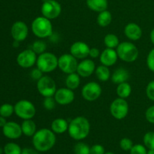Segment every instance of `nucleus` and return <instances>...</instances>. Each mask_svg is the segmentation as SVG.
I'll list each match as a JSON object with an SVG mask.
<instances>
[{
	"mask_svg": "<svg viewBox=\"0 0 154 154\" xmlns=\"http://www.w3.org/2000/svg\"><path fill=\"white\" fill-rule=\"evenodd\" d=\"M147 151L145 147L141 144L133 145L130 150V154H147Z\"/></svg>",
	"mask_w": 154,
	"mask_h": 154,
	"instance_id": "obj_36",
	"label": "nucleus"
},
{
	"mask_svg": "<svg viewBox=\"0 0 154 154\" xmlns=\"http://www.w3.org/2000/svg\"><path fill=\"white\" fill-rule=\"evenodd\" d=\"M37 68L42 72L49 73L53 72L58 66V58L52 53L45 52L39 54L36 61Z\"/></svg>",
	"mask_w": 154,
	"mask_h": 154,
	"instance_id": "obj_5",
	"label": "nucleus"
},
{
	"mask_svg": "<svg viewBox=\"0 0 154 154\" xmlns=\"http://www.w3.org/2000/svg\"><path fill=\"white\" fill-rule=\"evenodd\" d=\"M131 93H132V87L130 84L126 82L118 84V87L117 88V93L119 97L122 99H126L130 96Z\"/></svg>",
	"mask_w": 154,
	"mask_h": 154,
	"instance_id": "obj_25",
	"label": "nucleus"
},
{
	"mask_svg": "<svg viewBox=\"0 0 154 154\" xmlns=\"http://www.w3.org/2000/svg\"><path fill=\"white\" fill-rule=\"evenodd\" d=\"M61 5L55 0H46L42 6V14L43 17L49 20L58 17L61 14Z\"/></svg>",
	"mask_w": 154,
	"mask_h": 154,
	"instance_id": "obj_10",
	"label": "nucleus"
},
{
	"mask_svg": "<svg viewBox=\"0 0 154 154\" xmlns=\"http://www.w3.org/2000/svg\"><path fill=\"white\" fill-rule=\"evenodd\" d=\"M146 94L147 98L154 102V81H150L146 88Z\"/></svg>",
	"mask_w": 154,
	"mask_h": 154,
	"instance_id": "obj_37",
	"label": "nucleus"
},
{
	"mask_svg": "<svg viewBox=\"0 0 154 154\" xmlns=\"http://www.w3.org/2000/svg\"><path fill=\"white\" fill-rule=\"evenodd\" d=\"M3 134L7 138L11 139L19 138L22 135V129L19 124L14 122H8L2 127Z\"/></svg>",
	"mask_w": 154,
	"mask_h": 154,
	"instance_id": "obj_16",
	"label": "nucleus"
},
{
	"mask_svg": "<svg viewBox=\"0 0 154 154\" xmlns=\"http://www.w3.org/2000/svg\"><path fill=\"white\" fill-rule=\"evenodd\" d=\"M124 33L126 37L130 40L137 41L141 38L142 35V30L138 24L130 23L125 27Z\"/></svg>",
	"mask_w": 154,
	"mask_h": 154,
	"instance_id": "obj_19",
	"label": "nucleus"
},
{
	"mask_svg": "<svg viewBox=\"0 0 154 154\" xmlns=\"http://www.w3.org/2000/svg\"><path fill=\"white\" fill-rule=\"evenodd\" d=\"M54 99L57 103L60 105H69L72 103L75 99V94L72 90H70V89L60 88L56 91L54 94Z\"/></svg>",
	"mask_w": 154,
	"mask_h": 154,
	"instance_id": "obj_14",
	"label": "nucleus"
},
{
	"mask_svg": "<svg viewBox=\"0 0 154 154\" xmlns=\"http://www.w3.org/2000/svg\"><path fill=\"white\" fill-rule=\"evenodd\" d=\"M56 143V136L52 130L42 129L33 135L32 144L36 150L46 152L50 150Z\"/></svg>",
	"mask_w": 154,
	"mask_h": 154,
	"instance_id": "obj_1",
	"label": "nucleus"
},
{
	"mask_svg": "<svg viewBox=\"0 0 154 154\" xmlns=\"http://www.w3.org/2000/svg\"><path fill=\"white\" fill-rule=\"evenodd\" d=\"M118 57L126 63L135 61L138 57V50L134 44L131 42H122L117 48Z\"/></svg>",
	"mask_w": 154,
	"mask_h": 154,
	"instance_id": "obj_4",
	"label": "nucleus"
},
{
	"mask_svg": "<svg viewBox=\"0 0 154 154\" xmlns=\"http://www.w3.org/2000/svg\"><path fill=\"white\" fill-rule=\"evenodd\" d=\"M14 112L17 117L23 120H29L35 115L36 109L32 102L28 100H20L14 106Z\"/></svg>",
	"mask_w": 154,
	"mask_h": 154,
	"instance_id": "obj_6",
	"label": "nucleus"
},
{
	"mask_svg": "<svg viewBox=\"0 0 154 154\" xmlns=\"http://www.w3.org/2000/svg\"><path fill=\"white\" fill-rule=\"evenodd\" d=\"M96 75L99 81H106L109 79L111 74H110V71L108 66L102 65V66H99V67H97L96 70Z\"/></svg>",
	"mask_w": 154,
	"mask_h": 154,
	"instance_id": "obj_27",
	"label": "nucleus"
},
{
	"mask_svg": "<svg viewBox=\"0 0 154 154\" xmlns=\"http://www.w3.org/2000/svg\"><path fill=\"white\" fill-rule=\"evenodd\" d=\"M147 65L148 69L151 72H154V48L150 51L148 56H147Z\"/></svg>",
	"mask_w": 154,
	"mask_h": 154,
	"instance_id": "obj_38",
	"label": "nucleus"
},
{
	"mask_svg": "<svg viewBox=\"0 0 154 154\" xmlns=\"http://www.w3.org/2000/svg\"><path fill=\"white\" fill-rule=\"evenodd\" d=\"M104 42H105V46L108 48H117L120 42H119V38L117 36L114 34H108L105 37L104 39Z\"/></svg>",
	"mask_w": 154,
	"mask_h": 154,
	"instance_id": "obj_28",
	"label": "nucleus"
},
{
	"mask_svg": "<svg viewBox=\"0 0 154 154\" xmlns=\"http://www.w3.org/2000/svg\"><path fill=\"white\" fill-rule=\"evenodd\" d=\"M95 68L96 66L93 60H84L78 64L77 72L80 76L83 78H87L94 72Z\"/></svg>",
	"mask_w": 154,
	"mask_h": 154,
	"instance_id": "obj_17",
	"label": "nucleus"
},
{
	"mask_svg": "<svg viewBox=\"0 0 154 154\" xmlns=\"http://www.w3.org/2000/svg\"><path fill=\"white\" fill-rule=\"evenodd\" d=\"M5 118V117L0 116V127H3V126L6 124V123H7V122H6V120Z\"/></svg>",
	"mask_w": 154,
	"mask_h": 154,
	"instance_id": "obj_44",
	"label": "nucleus"
},
{
	"mask_svg": "<svg viewBox=\"0 0 154 154\" xmlns=\"http://www.w3.org/2000/svg\"><path fill=\"white\" fill-rule=\"evenodd\" d=\"M74 151L75 154H90V148L87 144L80 142L75 144Z\"/></svg>",
	"mask_w": 154,
	"mask_h": 154,
	"instance_id": "obj_32",
	"label": "nucleus"
},
{
	"mask_svg": "<svg viewBox=\"0 0 154 154\" xmlns=\"http://www.w3.org/2000/svg\"><path fill=\"white\" fill-rule=\"evenodd\" d=\"M32 30L35 36L40 38L49 37L53 33L52 23L45 17H38L33 20Z\"/></svg>",
	"mask_w": 154,
	"mask_h": 154,
	"instance_id": "obj_3",
	"label": "nucleus"
},
{
	"mask_svg": "<svg viewBox=\"0 0 154 154\" xmlns=\"http://www.w3.org/2000/svg\"><path fill=\"white\" fill-rule=\"evenodd\" d=\"M47 45L45 42L43 41H36L32 44V50L34 51L35 54H42L45 53V50H46Z\"/></svg>",
	"mask_w": 154,
	"mask_h": 154,
	"instance_id": "obj_30",
	"label": "nucleus"
},
{
	"mask_svg": "<svg viewBox=\"0 0 154 154\" xmlns=\"http://www.w3.org/2000/svg\"><path fill=\"white\" fill-rule=\"evenodd\" d=\"M21 154H38L35 150H33L32 148H24L22 150Z\"/></svg>",
	"mask_w": 154,
	"mask_h": 154,
	"instance_id": "obj_43",
	"label": "nucleus"
},
{
	"mask_svg": "<svg viewBox=\"0 0 154 154\" xmlns=\"http://www.w3.org/2000/svg\"><path fill=\"white\" fill-rule=\"evenodd\" d=\"M23 133L26 136H33L36 132V125L34 121L29 119V120H24V121L21 125Z\"/></svg>",
	"mask_w": 154,
	"mask_h": 154,
	"instance_id": "obj_23",
	"label": "nucleus"
},
{
	"mask_svg": "<svg viewBox=\"0 0 154 154\" xmlns=\"http://www.w3.org/2000/svg\"><path fill=\"white\" fill-rule=\"evenodd\" d=\"M31 77L34 80H38H38L42 77V72L40 69H38V68L37 69H33L31 72Z\"/></svg>",
	"mask_w": 154,
	"mask_h": 154,
	"instance_id": "obj_41",
	"label": "nucleus"
},
{
	"mask_svg": "<svg viewBox=\"0 0 154 154\" xmlns=\"http://www.w3.org/2000/svg\"><path fill=\"white\" fill-rule=\"evenodd\" d=\"M150 41H151L152 44L154 45V28L152 29L151 32H150Z\"/></svg>",
	"mask_w": 154,
	"mask_h": 154,
	"instance_id": "obj_45",
	"label": "nucleus"
},
{
	"mask_svg": "<svg viewBox=\"0 0 154 154\" xmlns=\"http://www.w3.org/2000/svg\"><path fill=\"white\" fill-rule=\"evenodd\" d=\"M117 57H118V55H117V51H115L112 48H107V49H105L101 54L100 62L102 65L109 67V66H113L117 62Z\"/></svg>",
	"mask_w": 154,
	"mask_h": 154,
	"instance_id": "obj_18",
	"label": "nucleus"
},
{
	"mask_svg": "<svg viewBox=\"0 0 154 154\" xmlns=\"http://www.w3.org/2000/svg\"><path fill=\"white\" fill-rule=\"evenodd\" d=\"M56 84L53 78L48 76H42L38 81L37 89L39 93L45 97H51L56 93Z\"/></svg>",
	"mask_w": 154,
	"mask_h": 154,
	"instance_id": "obj_7",
	"label": "nucleus"
},
{
	"mask_svg": "<svg viewBox=\"0 0 154 154\" xmlns=\"http://www.w3.org/2000/svg\"><path fill=\"white\" fill-rule=\"evenodd\" d=\"M120 146L122 150L128 151V150H130L132 147H133V143H132V141L129 138H124L120 141Z\"/></svg>",
	"mask_w": 154,
	"mask_h": 154,
	"instance_id": "obj_34",
	"label": "nucleus"
},
{
	"mask_svg": "<svg viewBox=\"0 0 154 154\" xmlns=\"http://www.w3.org/2000/svg\"><path fill=\"white\" fill-rule=\"evenodd\" d=\"M129 75L127 70L123 68H120L117 69L115 72L113 73L112 76H111V81L114 83V84H120L121 83L126 82L129 78Z\"/></svg>",
	"mask_w": 154,
	"mask_h": 154,
	"instance_id": "obj_22",
	"label": "nucleus"
},
{
	"mask_svg": "<svg viewBox=\"0 0 154 154\" xmlns=\"http://www.w3.org/2000/svg\"><path fill=\"white\" fill-rule=\"evenodd\" d=\"M69 134L73 139L82 140L88 136L90 130V122L84 117H78L69 124Z\"/></svg>",
	"mask_w": 154,
	"mask_h": 154,
	"instance_id": "obj_2",
	"label": "nucleus"
},
{
	"mask_svg": "<svg viewBox=\"0 0 154 154\" xmlns=\"http://www.w3.org/2000/svg\"><path fill=\"white\" fill-rule=\"evenodd\" d=\"M110 111L113 117L117 120H122L127 116L129 105L124 99L119 97L111 103Z\"/></svg>",
	"mask_w": 154,
	"mask_h": 154,
	"instance_id": "obj_8",
	"label": "nucleus"
},
{
	"mask_svg": "<svg viewBox=\"0 0 154 154\" xmlns=\"http://www.w3.org/2000/svg\"><path fill=\"white\" fill-rule=\"evenodd\" d=\"M90 47L82 42H77L71 46L70 53L76 59L87 58L90 54Z\"/></svg>",
	"mask_w": 154,
	"mask_h": 154,
	"instance_id": "obj_15",
	"label": "nucleus"
},
{
	"mask_svg": "<svg viewBox=\"0 0 154 154\" xmlns=\"http://www.w3.org/2000/svg\"><path fill=\"white\" fill-rule=\"evenodd\" d=\"M11 32L14 41L22 42L25 40L28 35V26L23 21H17L12 26Z\"/></svg>",
	"mask_w": 154,
	"mask_h": 154,
	"instance_id": "obj_13",
	"label": "nucleus"
},
{
	"mask_svg": "<svg viewBox=\"0 0 154 154\" xmlns=\"http://www.w3.org/2000/svg\"><path fill=\"white\" fill-rule=\"evenodd\" d=\"M145 117L149 123L154 124V105L147 108L145 113Z\"/></svg>",
	"mask_w": 154,
	"mask_h": 154,
	"instance_id": "obj_39",
	"label": "nucleus"
},
{
	"mask_svg": "<svg viewBox=\"0 0 154 154\" xmlns=\"http://www.w3.org/2000/svg\"><path fill=\"white\" fill-rule=\"evenodd\" d=\"M69 129L67 121L63 118H57L51 123V130L57 134L64 133Z\"/></svg>",
	"mask_w": 154,
	"mask_h": 154,
	"instance_id": "obj_21",
	"label": "nucleus"
},
{
	"mask_svg": "<svg viewBox=\"0 0 154 154\" xmlns=\"http://www.w3.org/2000/svg\"><path fill=\"white\" fill-rule=\"evenodd\" d=\"M90 154H105V148L100 144H95L90 148Z\"/></svg>",
	"mask_w": 154,
	"mask_h": 154,
	"instance_id": "obj_40",
	"label": "nucleus"
},
{
	"mask_svg": "<svg viewBox=\"0 0 154 154\" xmlns=\"http://www.w3.org/2000/svg\"><path fill=\"white\" fill-rule=\"evenodd\" d=\"M105 154H114V153H111V152H108V153H105Z\"/></svg>",
	"mask_w": 154,
	"mask_h": 154,
	"instance_id": "obj_47",
	"label": "nucleus"
},
{
	"mask_svg": "<svg viewBox=\"0 0 154 154\" xmlns=\"http://www.w3.org/2000/svg\"><path fill=\"white\" fill-rule=\"evenodd\" d=\"M81 94L85 100L93 102L101 96L102 88L97 83L90 82L84 86L81 90Z\"/></svg>",
	"mask_w": 154,
	"mask_h": 154,
	"instance_id": "obj_11",
	"label": "nucleus"
},
{
	"mask_svg": "<svg viewBox=\"0 0 154 154\" xmlns=\"http://www.w3.org/2000/svg\"><path fill=\"white\" fill-rule=\"evenodd\" d=\"M79 76L80 75L75 72L69 74L66 79V84L67 88L72 90L78 88L80 85V82H81Z\"/></svg>",
	"mask_w": 154,
	"mask_h": 154,
	"instance_id": "obj_24",
	"label": "nucleus"
},
{
	"mask_svg": "<svg viewBox=\"0 0 154 154\" xmlns=\"http://www.w3.org/2000/svg\"><path fill=\"white\" fill-rule=\"evenodd\" d=\"M144 144L146 147L150 150L154 149V132H148L144 136Z\"/></svg>",
	"mask_w": 154,
	"mask_h": 154,
	"instance_id": "obj_33",
	"label": "nucleus"
},
{
	"mask_svg": "<svg viewBox=\"0 0 154 154\" xmlns=\"http://www.w3.org/2000/svg\"><path fill=\"white\" fill-rule=\"evenodd\" d=\"M99 54H100V52H99V50H98L97 48H93L90 50V54H89V56H90L92 58H96V57H99Z\"/></svg>",
	"mask_w": 154,
	"mask_h": 154,
	"instance_id": "obj_42",
	"label": "nucleus"
},
{
	"mask_svg": "<svg viewBox=\"0 0 154 154\" xmlns=\"http://www.w3.org/2000/svg\"><path fill=\"white\" fill-rule=\"evenodd\" d=\"M147 154H154V149H150L147 151Z\"/></svg>",
	"mask_w": 154,
	"mask_h": 154,
	"instance_id": "obj_46",
	"label": "nucleus"
},
{
	"mask_svg": "<svg viewBox=\"0 0 154 154\" xmlns=\"http://www.w3.org/2000/svg\"><path fill=\"white\" fill-rule=\"evenodd\" d=\"M87 5L93 11L102 12L108 8V0H87Z\"/></svg>",
	"mask_w": 154,
	"mask_h": 154,
	"instance_id": "obj_20",
	"label": "nucleus"
},
{
	"mask_svg": "<svg viewBox=\"0 0 154 154\" xmlns=\"http://www.w3.org/2000/svg\"><path fill=\"white\" fill-rule=\"evenodd\" d=\"M111 20H112V16L111 12L107 10L100 12L97 17L98 24L102 27H105L109 25L111 23Z\"/></svg>",
	"mask_w": 154,
	"mask_h": 154,
	"instance_id": "obj_26",
	"label": "nucleus"
},
{
	"mask_svg": "<svg viewBox=\"0 0 154 154\" xmlns=\"http://www.w3.org/2000/svg\"><path fill=\"white\" fill-rule=\"evenodd\" d=\"M56 102H56L55 99H53L52 96L45 97V100H44V107H45V109L51 111L55 108Z\"/></svg>",
	"mask_w": 154,
	"mask_h": 154,
	"instance_id": "obj_35",
	"label": "nucleus"
},
{
	"mask_svg": "<svg viewBox=\"0 0 154 154\" xmlns=\"http://www.w3.org/2000/svg\"><path fill=\"white\" fill-rule=\"evenodd\" d=\"M14 111V107L10 104H4L0 107V116L4 117H8L12 115Z\"/></svg>",
	"mask_w": 154,
	"mask_h": 154,
	"instance_id": "obj_31",
	"label": "nucleus"
},
{
	"mask_svg": "<svg viewBox=\"0 0 154 154\" xmlns=\"http://www.w3.org/2000/svg\"><path fill=\"white\" fill-rule=\"evenodd\" d=\"M37 61L36 54L32 49L25 50L22 51L17 58L18 65L22 68H30L35 65Z\"/></svg>",
	"mask_w": 154,
	"mask_h": 154,
	"instance_id": "obj_12",
	"label": "nucleus"
},
{
	"mask_svg": "<svg viewBox=\"0 0 154 154\" xmlns=\"http://www.w3.org/2000/svg\"><path fill=\"white\" fill-rule=\"evenodd\" d=\"M78 66L77 59L72 54H63L58 59V67L68 75L77 72Z\"/></svg>",
	"mask_w": 154,
	"mask_h": 154,
	"instance_id": "obj_9",
	"label": "nucleus"
},
{
	"mask_svg": "<svg viewBox=\"0 0 154 154\" xmlns=\"http://www.w3.org/2000/svg\"><path fill=\"white\" fill-rule=\"evenodd\" d=\"M5 154H21L22 150L18 144L15 143H8L4 147Z\"/></svg>",
	"mask_w": 154,
	"mask_h": 154,
	"instance_id": "obj_29",
	"label": "nucleus"
}]
</instances>
